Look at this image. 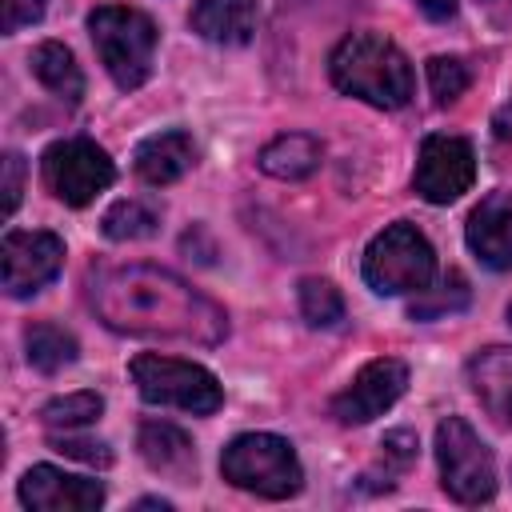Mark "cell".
Masks as SVG:
<instances>
[{
	"label": "cell",
	"instance_id": "16",
	"mask_svg": "<svg viewBox=\"0 0 512 512\" xmlns=\"http://www.w3.org/2000/svg\"><path fill=\"white\" fill-rule=\"evenodd\" d=\"M192 164H196V144H192V136L184 128L156 132L136 148V176L144 184H152V188L176 184Z\"/></svg>",
	"mask_w": 512,
	"mask_h": 512
},
{
	"label": "cell",
	"instance_id": "21",
	"mask_svg": "<svg viewBox=\"0 0 512 512\" xmlns=\"http://www.w3.org/2000/svg\"><path fill=\"white\" fill-rule=\"evenodd\" d=\"M100 232L116 244H128V240H148L160 232V208L152 200H140V196H128V200H116L104 220H100Z\"/></svg>",
	"mask_w": 512,
	"mask_h": 512
},
{
	"label": "cell",
	"instance_id": "25",
	"mask_svg": "<svg viewBox=\"0 0 512 512\" xmlns=\"http://www.w3.org/2000/svg\"><path fill=\"white\" fill-rule=\"evenodd\" d=\"M468 84H472L468 60H460V56H432V60H428V88H432L436 104L460 100V96L468 92Z\"/></svg>",
	"mask_w": 512,
	"mask_h": 512
},
{
	"label": "cell",
	"instance_id": "32",
	"mask_svg": "<svg viewBox=\"0 0 512 512\" xmlns=\"http://www.w3.org/2000/svg\"><path fill=\"white\" fill-rule=\"evenodd\" d=\"M492 136L496 140H512V100L492 112Z\"/></svg>",
	"mask_w": 512,
	"mask_h": 512
},
{
	"label": "cell",
	"instance_id": "11",
	"mask_svg": "<svg viewBox=\"0 0 512 512\" xmlns=\"http://www.w3.org/2000/svg\"><path fill=\"white\" fill-rule=\"evenodd\" d=\"M0 264H4V292L8 296H16V300L36 296L64 268V240L56 232H40V228H32V232L12 228V232H4Z\"/></svg>",
	"mask_w": 512,
	"mask_h": 512
},
{
	"label": "cell",
	"instance_id": "29",
	"mask_svg": "<svg viewBox=\"0 0 512 512\" xmlns=\"http://www.w3.org/2000/svg\"><path fill=\"white\" fill-rule=\"evenodd\" d=\"M20 192H24V156L4 152V216L20 208Z\"/></svg>",
	"mask_w": 512,
	"mask_h": 512
},
{
	"label": "cell",
	"instance_id": "22",
	"mask_svg": "<svg viewBox=\"0 0 512 512\" xmlns=\"http://www.w3.org/2000/svg\"><path fill=\"white\" fill-rule=\"evenodd\" d=\"M472 304V288H468V280H464V272H444L440 276V284H432V288H420L416 292V300L408 304V316L412 320H420V324H428V320H444V316H456V312H464Z\"/></svg>",
	"mask_w": 512,
	"mask_h": 512
},
{
	"label": "cell",
	"instance_id": "28",
	"mask_svg": "<svg viewBox=\"0 0 512 512\" xmlns=\"http://www.w3.org/2000/svg\"><path fill=\"white\" fill-rule=\"evenodd\" d=\"M44 8H48V0H4V36H16L20 28H28V24H36L40 16H44Z\"/></svg>",
	"mask_w": 512,
	"mask_h": 512
},
{
	"label": "cell",
	"instance_id": "34",
	"mask_svg": "<svg viewBox=\"0 0 512 512\" xmlns=\"http://www.w3.org/2000/svg\"><path fill=\"white\" fill-rule=\"evenodd\" d=\"M508 324H512V304H508Z\"/></svg>",
	"mask_w": 512,
	"mask_h": 512
},
{
	"label": "cell",
	"instance_id": "10",
	"mask_svg": "<svg viewBox=\"0 0 512 512\" xmlns=\"http://www.w3.org/2000/svg\"><path fill=\"white\" fill-rule=\"evenodd\" d=\"M408 388V364L396 356H376L368 360L336 396H332V416L340 424H368L376 416H384Z\"/></svg>",
	"mask_w": 512,
	"mask_h": 512
},
{
	"label": "cell",
	"instance_id": "12",
	"mask_svg": "<svg viewBox=\"0 0 512 512\" xmlns=\"http://www.w3.org/2000/svg\"><path fill=\"white\" fill-rule=\"evenodd\" d=\"M20 504L32 512H96L104 504V484L92 476H72L56 464H32L20 476Z\"/></svg>",
	"mask_w": 512,
	"mask_h": 512
},
{
	"label": "cell",
	"instance_id": "3",
	"mask_svg": "<svg viewBox=\"0 0 512 512\" xmlns=\"http://www.w3.org/2000/svg\"><path fill=\"white\" fill-rule=\"evenodd\" d=\"M88 36L96 44L104 72L120 92H136L152 76L160 32L148 12L128 4H100L88 12Z\"/></svg>",
	"mask_w": 512,
	"mask_h": 512
},
{
	"label": "cell",
	"instance_id": "18",
	"mask_svg": "<svg viewBox=\"0 0 512 512\" xmlns=\"http://www.w3.org/2000/svg\"><path fill=\"white\" fill-rule=\"evenodd\" d=\"M320 160H324V144L308 132H284V136L268 140L256 156L260 172L272 180H304L320 168Z\"/></svg>",
	"mask_w": 512,
	"mask_h": 512
},
{
	"label": "cell",
	"instance_id": "31",
	"mask_svg": "<svg viewBox=\"0 0 512 512\" xmlns=\"http://www.w3.org/2000/svg\"><path fill=\"white\" fill-rule=\"evenodd\" d=\"M412 4H416L428 20H436V24H440V20H452L456 8H460V0H412Z\"/></svg>",
	"mask_w": 512,
	"mask_h": 512
},
{
	"label": "cell",
	"instance_id": "17",
	"mask_svg": "<svg viewBox=\"0 0 512 512\" xmlns=\"http://www.w3.org/2000/svg\"><path fill=\"white\" fill-rule=\"evenodd\" d=\"M260 0H196L192 32L212 44H248L256 32Z\"/></svg>",
	"mask_w": 512,
	"mask_h": 512
},
{
	"label": "cell",
	"instance_id": "24",
	"mask_svg": "<svg viewBox=\"0 0 512 512\" xmlns=\"http://www.w3.org/2000/svg\"><path fill=\"white\" fill-rule=\"evenodd\" d=\"M100 412H104V396L100 392H68V396H56V400H48L44 408H40V420H44V428H52V432H76V428H88V424H96L100 420Z\"/></svg>",
	"mask_w": 512,
	"mask_h": 512
},
{
	"label": "cell",
	"instance_id": "4",
	"mask_svg": "<svg viewBox=\"0 0 512 512\" xmlns=\"http://www.w3.org/2000/svg\"><path fill=\"white\" fill-rule=\"evenodd\" d=\"M220 476L252 496L288 500L304 488V468L296 448L276 432H240L220 452Z\"/></svg>",
	"mask_w": 512,
	"mask_h": 512
},
{
	"label": "cell",
	"instance_id": "8",
	"mask_svg": "<svg viewBox=\"0 0 512 512\" xmlns=\"http://www.w3.org/2000/svg\"><path fill=\"white\" fill-rule=\"evenodd\" d=\"M40 180H44V188L60 204L84 208V204H92L116 180V164H112V156L96 140H88V136H64V140H56V144L44 148V156H40Z\"/></svg>",
	"mask_w": 512,
	"mask_h": 512
},
{
	"label": "cell",
	"instance_id": "27",
	"mask_svg": "<svg viewBox=\"0 0 512 512\" xmlns=\"http://www.w3.org/2000/svg\"><path fill=\"white\" fill-rule=\"evenodd\" d=\"M416 432H408V428H392L384 440H380V456H384V464L392 468V472H400V468H408L412 460H416Z\"/></svg>",
	"mask_w": 512,
	"mask_h": 512
},
{
	"label": "cell",
	"instance_id": "14",
	"mask_svg": "<svg viewBox=\"0 0 512 512\" xmlns=\"http://www.w3.org/2000/svg\"><path fill=\"white\" fill-rule=\"evenodd\" d=\"M468 384L480 408L500 424L512 428V344H488L468 360Z\"/></svg>",
	"mask_w": 512,
	"mask_h": 512
},
{
	"label": "cell",
	"instance_id": "6",
	"mask_svg": "<svg viewBox=\"0 0 512 512\" xmlns=\"http://www.w3.org/2000/svg\"><path fill=\"white\" fill-rule=\"evenodd\" d=\"M128 376H132L144 404L180 408V412H192V416H212L224 404L220 380L204 364H192V360L140 352V356L128 360Z\"/></svg>",
	"mask_w": 512,
	"mask_h": 512
},
{
	"label": "cell",
	"instance_id": "1",
	"mask_svg": "<svg viewBox=\"0 0 512 512\" xmlns=\"http://www.w3.org/2000/svg\"><path fill=\"white\" fill-rule=\"evenodd\" d=\"M88 304L104 328L144 340H184L216 348L228 312L160 264H108L88 276Z\"/></svg>",
	"mask_w": 512,
	"mask_h": 512
},
{
	"label": "cell",
	"instance_id": "5",
	"mask_svg": "<svg viewBox=\"0 0 512 512\" xmlns=\"http://www.w3.org/2000/svg\"><path fill=\"white\" fill-rule=\"evenodd\" d=\"M364 284L380 296H408L432 284L436 276V248L428 244V236L408 224L396 220L384 232H376L364 248Z\"/></svg>",
	"mask_w": 512,
	"mask_h": 512
},
{
	"label": "cell",
	"instance_id": "19",
	"mask_svg": "<svg viewBox=\"0 0 512 512\" xmlns=\"http://www.w3.org/2000/svg\"><path fill=\"white\" fill-rule=\"evenodd\" d=\"M28 68H32V76H36L52 96H60L64 104H80V96H84V72H80L76 56H72L60 40L36 44L32 56H28Z\"/></svg>",
	"mask_w": 512,
	"mask_h": 512
},
{
	"label": "cell",
	"instance_id": "23",
	"mask_svg": "<svg viewBox=\"0 0 512 512\" xmlns=\"http://www.w3.org/2000/svg\"><path fill=\"white\" fill-rule=\"evenodd\" d=\"M296 296H300V316L308 328H332L344 320V296L332 280L324 276H304L296 284Z\"/></svg>",
	"mask_w": 512,
	"mask_h": 512
},
{
	"label": "cell",
	"instance_id": "13",
	"mask_svg": "<svg viewBox=\"0 0 512 512\" xmlns=\"http://www.w3.org/2000/svg\"><path fill=\"white\" fill-rule=\"evenodd\" d=\"M464 240L472 248V256L492 268V272H512V192H488L468 224H464Z\"/></svg>",
	"mask_w": 512,
	"mask_h": 512
},
{
	"label": "cell",
	"instance_id": "30",
	"mask_svg": "<svg viewBox=\"0 0 512 512\" xmlns=\"http://www.w3.org/2000/svg\"><path fill=\"white\" fill-rule=\"evenodd\" d=\"M184 252H192V248H200V264H212V256H216V248H212V240L204 236V228L200 224H192V232H184Z\"/></svg>",
	"mask_w": 512,
	"mask_h": 512
},
{
	"label": "cell",
	"instance_id": "33",
	"mask_svg": "<svg viewBox=\"0 0 512 512\" xmlns=\"http://www.w3.org/2000/svg\"><path fill=\"white\" fill-rule=\"evenodd\" d=\"M136 508H160V512H168V508H172V504H168V500H140V504H136Z\"/></svg>",
	"mask_w": 512,
	"mask_h": 512
},
{
	"label": "cell",
	"instance_id": "7",
	"mask_svg": "<svg viewBox=\"0 0 512 512\" xmlns=\"http://www.w3.org/2000/svg\"><path fill=\"white\" fill-rule=\"evenodd\" d=\"M436 464L440 484L456 504H488L496 496L492 448L476 436L464 416H448L436 424Z\"/></svg>",
	"mask_w": 512,
	"mask_h": 512
},
{
	"label": "cell",
	"instance_id": "9",
	"mask_svg": "<svg viewBox=\"0 0 512 512\" xmlns=\"http://www.w3.org/2000/svg\"><path fill=\"white\" fill-rule=\"evenodd\" d=\"M472 180H476V152L464 136L432 132L420 140L416 172H412V188L420 200L452 204L472 188Z\"/></svg>",
	"mask_w": 512,
	"mask_h": 512
},
{
	"label": "cell",
	"instance_id": "15",
	"mask_svg": "<svg viewBox=\"0 0 512 512\" xmlns=\"http://www.w3.org/2000/svg\"><path fill=\"white\" fill-rule=\"evenodd\" d=\"M136 448H140L144 464L160 476H172L184 484L196 472V448H192L188 432L168 420H144L136 432Z\"/></svg>",
	"mask_w": 512,
	"mask_h": 512
},
{
	"label": "cell",
	"instance_id": "20",
	"mask_svg": "<svg viewBox=\"0 0 512 512\" xmlns=\"http://www.w3.org/2000/svg\"><path fill=\"white\" fill-rule=\"evenodd\" d=\"M24 356H28V364H32L36 372L56 376L60 368H68V364L80 356V344H76V336L64 332L60 324L40 320V324H28V328H24Z\"/></svg>",
	"mask_w": 512,
	"mask_h": 512
},
{
	"label": "cell",
	"instance_id": "26",
	"mask_svg": "<svg viewBox=\"0 0 512 512\" xmlns=\"http://www.w3.org/2000/svg\"><path fill=\"white\" fill-rule=\"evenodd\" d=\"M48 448L60 452V456H68V460H84V464H92V468H108V464L116 460L104 440H88V436H72V432L48 436Z\"/></svg>",
	"mask_w": 512,
	"mask_h": 512
},
{
	"label": "cell",
	"instance_id": "2",
	"mask_svg": "<svg viewBox=\"0 0 512 512\" xmlns=\"http://www.w3.org/2000/svg\"><path fill=\"white\" fill-rule=\"evenodd\" d=\"M328 80L372 108H404L412 100L416 76L408 56L380 32H352L344 36L328 56Z\"/></svg>",
	"mask_w": 512,
	"mask_h": 512
}]
</instances>
